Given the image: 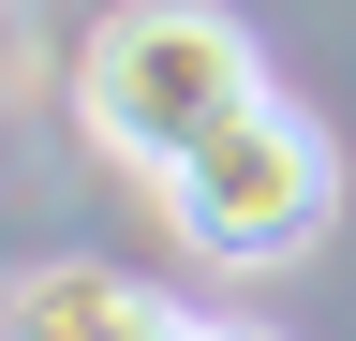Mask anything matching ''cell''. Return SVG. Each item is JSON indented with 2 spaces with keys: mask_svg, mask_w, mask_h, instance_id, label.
Listing matches in <instances>:
<instances>
[{
  "mask_svg": "<svg viewBox=\"0 0 356 341\" xmlns=\"http://www.w3.org/2000/svg\"><path fill=\"white\" fill-rule=\"evenodd\" d=\"M252 90L267 74L238 45V15H208V0H119V15H89V45H74V119H89L104 163H134V178H163L178 149H208Z\"/></svg>",
  "mask_w": 356,
  "mask_h": 341,
  "instance_id": "cell-1",
  "label": "cell"
},
{
  "mask_svg": "<svg viewBox=\"0 0 356 341\" xmlns=\"http://www.w3.org/2000/svg\"><path fill=\"white\" fill-rule=\"evenodd\" d=\"M163 223H178V252H208V267H238V282L297 267V252L341 223V149L312 134L282 90H252L208 149L163 163Z\"/></svg>",
  "mask_w": 356,
  "mask_h": 341,
  "instance_id": "cell-2",
  "label": "cell"
},
{
  "mask_svg": "<svg viewBox=\"0 0 356 341\" xmlns=\"http://www.w3.org/2000/svg\"><path fill=\"white\" fill-rule=\"evenodd\" d=\"M0 326L15 341H178L193 312H178L163 282H119V267H30L0 297Z\"/></svg>",
  "mask_w": 356,
  "mask_h": 341,
  "instance_id": "cell-3",
  "label": "cell"
}]
</instances>
